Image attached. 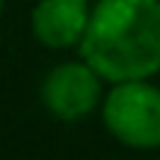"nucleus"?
<instances>
[{"instance_id":"obj_1","label":"nucleus","mask_w":160,"mask_h":160,"mask_svg":"<svg viewBox=\"0 0 160 160\" xmlns=\"http://www.w3.org/2000/svg\"><path fill=\"white\" fill-rule=\"evenodd\" d=\"M77 51L107 83L151 80L160 71V0H98Z\"/></svg>"},{"instance_id":"obj_2","label":"nucleus","mask_w":160,"mask_h":160,"mask_svg":"<svg viewBox=\"0 0 160 160\" xmlns=\"http://www.w3.org/2000/svg\"><path fill=\"white\" fill-rule=\"evenodd\" d=\"M101 119L110 137L128 148H160V86L148 80H122L107 89Z\"/></svg>"},{"instance_id":"obj_3","label":"nucleus","mask_w":160,"mask_h":160,"mask_svg":"<svg viewBox=\"0 0 160 160\" xmlns=\"http://www.w3.org/2000/svg\"><path fill=\"white\" fill-rule=\"evenodd\" d=\"M104 101V77L86 62H59L42 80V104L59 122H77L89 113L101 110Z\"/></svg>"},{"instance_id":"obj_4","label":"nucleus","mask_w":160,"mask_h":160,"mask_svg":"<svg viewBox=\"0 0 160 160\" xmlns=\"http://www.w3.org/2000/svg\"><path fill=\"white\" fill-rule=\"evenodd\" d=\"M92 18L89 0H39L30 12V30L36 42L53 51L80 48Z\"/></svg>"},{"instance_id":"obj_5","label":"nucleus","mask_w":160,"mask_h":160,"mask_svg":"<svg viewBox=\"0 0 160 160\" xmlns=\"http://www.w3.org/2000/svg\"><path fill=\"white\" fill-rule=\"evenodd\" d=\"M0 12H3V0H0Z\"/></svg>"}]
</instances>
